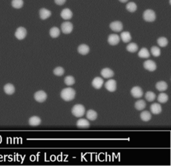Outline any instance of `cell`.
Segmentation results:
<instances>
[{"label":"cell","mask_w":171,"mask_h":166,"mask_svg":"<svg viewBox=\"0 0 171 166\" xmlns=\"http://www.w3.org/2000/svg\"><path fill=\"white\" fill-rule=\"evenodd\" d=\"M42 120L38 116H32L29 119V124L31 126H38L41 123Z\"/></svg>","instance_id":"cell-22"},{"label":"cell","mask_w":171,"mask_h":166,"mask_svg":"<svg viewBox=\"0 0 171 166\" xmlns=\"http://www.w3.org/2000/svg\"><path fill=\"white\" fill-rule=\"evenodd\" d=\"M104 80L102 77H96L94 78V80L92 81V85L96 89H99L101 88L103 86Z\"/></svg>","instance_id":"cell-14"},{"label":"cell","mask_w":171,"mask_h":166,"mask_svg":"<svg viewBox=\"0 0 171 166\" xmlns=\"http://www.w3.org/2000/svg\"><path fill=\"white\" fill-rule=\"evenodd\" d=\"M76 126L79 128H90V122L86 119L82 118L78 119L76 122Z\"/></svg>","instance_id":"cell-16"},{"label":"cell","mask_w":171,"mask_h":166,"mask_svg":"<svg viewBox=\"0 0 171 166\" xmlns=\"http://www.w3.org/2000/svg\"><path fill=\"white\" fill-rule=\"evenodd\" d=\"M86 117L90 121L96 120L98 117V113L96 111L93 110H89L86 112Z\"/></svg>","instance_id":"cell-26"},{"label":"cell","mask_w":171,"mask_h":166,"mask_svg":"<svg viewBox=\"0 0 171 166\" xmlns=\"http://www.w3.org/2000/svg\"><path fill=\"white\" fill-rule=\"evenodd\" d=\"M155 87L158 91L164 92V91H166L168 88V84L165 82V81H160L157 83Z\"/></svg>","instance_id":"cell-20"},{"label":"cell","mask_w":171,"mask_h":166,"mask_svg":"<svg viewBox=\"0 0 171 166\" xmlns=\"http://www.w3.org/2000/svg\"><path fill=\"white\" fill-rule=\"evenodd\" d=\"M157 100L160 104H164V103H166L168 100H169V96H168L166 93H161L159 95H158Z\"/></svg>","instance_id":"cell-31"},{"label":"cell","mask_w":171,"mask_h":166,"mask_svg":"<svg viewBox=\"0 0 171 166\" xmlns=\"http://www.w3.org/2000/svg\"><path fill=\"white\" fill-rule=\"evenodd\" d=\"M126 9L130 13H134L137 10V5L134 2H128L126 5Z\"/></svg>","instance_id":"cell-28"},{"label":"cell","mask_w":171,"mask_h":166,"mask_svg":"<svg viewBox=\"0 0 171 166\" xmlns=\"http://www.w3.org/2000/svg\"><path fill=\"white\" fill-rule=\"evenodd\" d=\"M11 5L16 9H20L23 7V0H12Z\"/></svg>","instance_id":"cell-33"},{"label":"cell","mask_w":171,"mask_h":166,"mask_svg":"<svg viewBox=\"0 0 171 166\" xmlns=\"http://www.w3.org/2000/svg\"><path fill=\"white\" fill-rule=\"evenodd\" d=\"M39 15L41 20H45L48 19L51 16V12L46 8H41L39 11Z\"/></svg>","instance_id":"cell-13"},{"label":"cell","mask_w":171,"mask_h":166,"mask_svg":"<svg viewBox=\"0 0 171 166\" xmlns=\"http://www.w3.org/2000/svg\"><path fill=\"white\" fill-rule=\"evenodd\" d=\"M145 69H146V70H148L149 71H154L157 69V64L156 63L153 61V60L148 59L146 60V62H145L144 64H143Z\"/></svg>","instance_id":"cell-11"},{"label":"cell","mask_w":171,"mask_h":166,"mask_svg":"<svg viewBox=\"0 0 171 166\" xmlns=\"http://www.w3.org/2000/svg\"><path fill=\"white\" fill-rule=\"evenodd\" d=\"M142 17L146 22H153L156 20L157 16H156V13L154 10H151V9H148V10H146L143 12Z\"/></svg>","instance_id":"cell-3"},{"label":"cell","mask_w":171,"mask_h":166,"mask_svg":"<svg viewBox=\"0 0 171 166\" xmlns=\"http://www.w3.org/2000/svg\"><path fill=\"white\" fill-rule=\"evenodd\" d=\"M74 29L73 24L70 22H65L62 23L61 25V30L63 34H71L72 32Z\"/></svg>","instance_id":"cell-4"},{"label":"cell","mask_w":171,"mask_h":166,"mask_svg":"<svg viewBox=\"0 0 171 166\" xmlns=\"http://www.w3.org/2000/svg\"><path fill=\"white\" fill-rule=\"evenodd\" d=\"M27 35V30L23 27H20L18 28L16 32H15V36L19 40H23L25 39Z\"/></svg>","instance_id":"cell-5"},{"label":"cell","mask_w":171,"mask_h":166,"mask_svg":"<svg viewBox=\"0 0 171 166\" xmlns=\"http://www.w3.org/2000/svg\"><path fill=\"white\" fill-rule=\"evenodd\" d=\"M110 28L114 32H120L123 29V24L120 21H114L110 24Z\"/></svg>","instance_id":"cell-6"},{"label":"cell","mask_w":171,"mask_h":166,"mask_svg":"<svg viewBox=\"0 0 171 166\" xmlns=\"http://www.w3.org/2000/svg\"><path fill=\"white\" fill-rule=\"evenodd\" d=\"M60 16L64 20H71L73 17V13L72 10L69 8H64L60 13Z\"/></svg>","instance_id":"cell-12"},{"label":"cell","mask_w":171,"mask_h":166,"mask_svg":"<svg viewBox=\"0 0 171 166\" xmlns=\"http://www.w3.org/2000/svg\"><path fill=\"white\" fill-rule=\"evenodd\" d=\"M138 50V45L135 43H130L126 46V50L130 53H135Z\"/></svg>","instance_id":"cell-29"},{"label":"cell","mask_w":171,"mask_h":166,"mask_svg":"<svg viewBox=\"0 0 171 166\" xmlns=\"http://www.w3.org/2000/svg\"><path fill=\"white\" fill-rule=\"evenodd\" d=\"M130 93L132 95V97H134V98H142V96L143 95V91L142 88L139 86H135L133 87L132 89L130 91Z\"/></svg>","instance_id":"cell-10"},{"label":"cell","mask_w":171,"mask_h":166,"mask_svg":"<svg viewBox=\"0 0 171 166\" xmlns=\"http://www.w3.org/2000/svg\"><path fill=\"white\" fill-rule=\"evenodd\" d=\"M53 73L54 75H57V76H62L65 73V70L62 67H57L54 69Z\"/></svg>","instance_id":"cell-36"},{"label":"cell","mask_w":171,"mask_h":166,"mask_svg":"<svg viewBox=\"0 0 171 166\" xmlns=\"http://www.w3.org/2000/svg\"><path fill=\"white\" fill-rule=\"evenodd\" d=\"M78 52L81 55H87L90 52V47L86 44H81L78 47Z\"/></svg>","instance_id":"cell-18"},{"label":"cell","mask_w":171,"mask_h":166,"mask_svg":"<svg viewBox=\"0 0 171 166\" xmlns=\"http://www.w3.org/2000/svg\"><path fill=\"white\" fill-rule=\"evenodd\" d=\"M146 106V102L145 101V100H142V99H139V100L136 101V103L134 104V107L138 111H142L143 110H145Z\"/></svg>","instance_id":"cell-23"},{"label":"cell","mask_w":171,"mask_h":166,"mask_svg":"<svg viewBox=\"0 0 171 166\" xmlns=\"http://www.w3.org/2000/svg\"><path fill=\"white\" fill-rule=\"evenodd\" d=\"M76 82L74 77L72 76V75H68L65 78H64V83L66 86H71L74 85V83Z\"/></svg>","instance_id":"cell-30"},{"label":"cell","mask_w":171,"mask_h":166,"mask_svg":"<svg viewBox=\"0 0 171 166\" xmlns=\"http://www.w3.org/2000/svg\"><path fill=\"white\" fill-rule=\"evenodd\" d=\"M119 2L120 3H123V4H124V3H126L128 2V0H118Z\"/></svg>","instance_id":"cell-38"},{"label":"cell","mask_w":171,"mask_h":166,"mask_svg":"<svg viewBox=\"0 0 171 166\" xmlns=\"http://www.w3.org/2000/svg\"><path fill=\"white\" fill-rule=\"evenodd\" d=\"M101 75L103 77L106 78V79H108V78H110L112 77L114 75V72L113 71V70H112L110 68H104L103 69H102L101 71Z\"/></svg>","instance_id":"cell-15"},{"label":"cell","mask_w":171,"mask_h":166,"mask_svg":"<svg viewBox=\"0 0 171 166\" xmlns=\"http://www.w3.org/2000/svg\"><path fill=\"white\" fill-rule=\"evenodd\" d=\"M55 4L58 5H63L66 4V0H54Z\"/></svg>","instance_id":"cell-37"},{"label":"cell","mask_w":171,"mask_h":166,"mask_svg":"<svg viewBox=\"0 0 171 166\" xmlns=\"http://www.w3.org/2000/svg\"><path fill=\"white\" fill-rule=\"evenodd\" d=\"M151 52L152 53V55L154 57H157L158 56H160L161 51L160 49L157 46H152L151 49Z\"/></svg>","instance_id":"cell-34"},{"label":"cell","mask_w":171,"mask_h":166,"mask_svg":"<svg viewBox=\"0 0 171 166\" xmlns=\"http://www.w3.org/2000/svg\"><path fill=\"white\" fill-rule=\"evenodd\" d=\"M145 99L148 101H153L156 99V94L152 92H147L145 93Z\"/></svg>","instance_id":"cell-35"},{"label":"cell","mask_w":171,"mask_h":166,"mask_svg":"<svg viewBox=\"0 0 171 166\" xmlns=\"http://www.w3.org/2000/svg\"><path fill=\"white\" fill-rule=\"evenodd\" d=\"M86 112L85 107L82 104H76L72 109V113L76 117H81Z\"/></svg>","instance_id":"cell-2"},{"label":"cell","mask_w":171,"mask_h":166,"mask_svg":"<svg viewBox=\"0 0 171 166\" xmlns=\"http://www.w3.org/2000/svg\"><path fill=\"white\" fill-rule=\"evenodd\" d=\"M120 39L124 43H128L132 40V36L130 35V33L128 32H123L120 34Z\"/></svg>","instance_id":"cell-21"},{"label":"cell","mask_w":171,"mask_h":166,"mask_svg":"<svg viewBox=\"0 0 171 166\" xmlns=\"http://www.w3.org/2000/svg\"><path fill=\"white\" fill-rule=\"evenodd\" d=\"M117 81L114 80H109L105 83V88L108 90V92H114L117 90Z\"/></svg>","instance_id":"cell-8"},{"label":"cell","mask_w":171,"mask_h":166,"mask_svg":"<svg viewBox=\"0 0 171 166\" xmlns=\"http://www.w3.org/2000/svg\"><path fill=\"white\" fill-rule=\"evenodd\" d=\"M48 95L46 94V93L45 92L42 91H38L37 92L35 93L34 94V99L36 101L39 102V103H42V102L45 101L46 100Z\"/></svg>","instance_id":"cell-7"},{"label":"cell","mask_w":171,"mask_h":166,"mask_svg":"<svg viewBox=\"0 0 171 166\" xmlns=\"http://www.w3.org/2000/svg\"><path fill=\"white\" fill-rule=\"evenodd\" d=\"M60 96L63 100L70 101L74 99L76 96V91L71 87H67V88H64L62 90L60 93Z\"/></svg>","instance_id":"cell-1"},{"label":"cell","mask_w":171,"mask_h":166,"mask_svg":"<svg viewBox=\"0 0 171 166\" xmlns=\"http://www.w3.org/2000/svg\"><path fill=\"white\" fill-rule=\"evenodd\" d=\"M157 44L160 47H164L167 46L168 44H169V41L165 37H160L157 40Z\"/></svg>","instance_id":"cell-32"},{"label":"cell","mask_w":171,"mask_h":166,"mask_svg":"<svg viewBox=\"0 0 171 166\" xmlns=\"http://www.w3.org/2000/svg\"><path fill=\"white\" fill-rule=\"evenodd\" d=\"M60 35V30L57 27H53L50 30V35L52 38H58Z\"/></svg>","instance_id":"cell-27"},{"label":"cell","mask_w":171,"mask_h":166,"mask_svg":"<svg viewBox=\"0 0 171 166\" xmlns=\"http://www.w3.org/2000/svg\"><path fill=\"white\" fill-rule=\"evenodd\" d=\"M120 36L115 34H110L108 38V42L110 46H117V45L120 43Z\"/></svg>","instance_id":"cell-9"},{"label":"cell","mask_w":171,"mask_h":166,"mask_svg":"<svg viewBox=\"0 0 171 166\" xmlns=\"http://www.w3.org/2000/svg\"><path fill=\"white\" fill-rule=\"evenodd\" d=\"M151 112L154 115H158L162 112V107L160 104L158 103H154L151 105L150 107Z\"/></svg>","instance_id":"cell-17"},{"label":"cell","mask_w":171,"mask_h":166,"mask_svg":"<svg viewBox=\"0 0 171 166\" xmlns=\"http://www.w3.org/2000/svg\"><path fill=\"white\" fill-rule=\"evenodd\" d=\"M4 90L7 95H12L14 93L16 89H15L14 86L12 85L11 83H7L4 87Z\"/></svg>","instance_id":"cell-19"},{"label":"cell","mask_w":171,"mask_h":166,"mask_svg":"<svg viewBox=\"0 0 171 166\" xmlns=\"http://www.w3.org/2000/svg\"><path fill=\"white\" fill-rule=\"evenodd\" d=\"M140 118L143 121V122H147L150 121L152 118V115L148 111H143L142 112L140 113Z\"/></svg>","instance_id":"cell-24"},{"label":"cell","mask_w":171,"mask_h":166,"mask_svg":"<svg viewBox=\"0 0 171 166\" xmlns=\"http://www.w3.org/2000/svg\"><path fill=\"white\" fill-rule=\"evenodd\" d=\"M138 56L140 58L147 59L150 57V56H151V54H150L149 51L146 49V47H142V49L139 51Z\"/></svg>","instance_id":"cell-25"}]
</instances>
